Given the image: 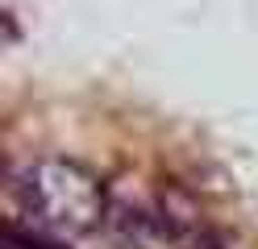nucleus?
Listing matches in <instances>:
<instances>
[{
	"instance_id": "obj_1",
	"label": "nucleus",
	"mask_w": 258,
	"mask_h": 249,
	"mask_svg": "<svg viewBox=\"0 0 258 249\" xmlns=\"http://www.w3.org/2000/svg\"><path fill=\"white\" fill-rule=\"evenodd\" d=\"M17 199L34 228L88 237L108 224V183L75 158H42L17 175Z\"/></svg>"
},
{
	"instance_id": "obj_3",
	"label": "nucleus",
	"mask_w": 258,
	"mask_h": 249,
	"mask_svg": "<svg viewBox=\"0 0 258 249\" xmlns=\"http://www.w3.org/2000/svg\"><path fill=\"white\" fill-rule=\"evenodd\" d=\"M187 249H225V245H221V237H217V232H200V237L191 241Z\"/></svg>"
},
{
	"instance_id": "obj_2",
	"label": "nucleus",
	"mask_w": 258,
	"mask_h": 249,
	"mask_svg": "<svg viewBox=\"0 0 258 249\" xmlns=\"http://www.w3.org/2000/svg\"><path fill=\"white\" fill-rule=\"evenodd\" d=\"M5 249H67L54 232L34 228V224H21V220H9V241Z\"/></svg>"
}]
</instances>
